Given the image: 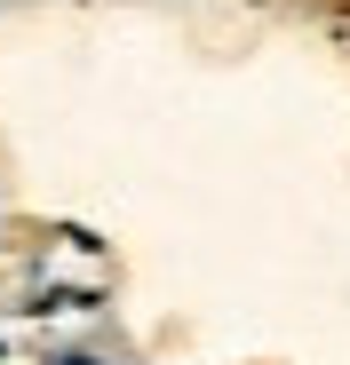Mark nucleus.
Instances as JSON below:
<instances>
[{
	"label": "nucleus",
	"mask_w": 350,
	"mask_h": 365,
	"mask_svg": "<svg viewBox=\"0 0 350 365\" xmlns=\"http://www.w3.org/2000/svg\"><path fill=\"white\" fill-rule=\"evenodd\" d=\"M72 365H88V357H72Z\"/></svg>",
	"instance_id": "f257e3e1"
}]
</instances>
